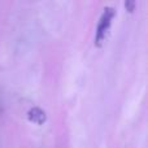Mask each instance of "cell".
I'll list each match as a JSON object with an SVG mask.
<instances>
[{"label":"cell","instance_id":"6da1fadb","mask_svg":"<svg viewBox=\"0 0 148 148\" xmlns=\"http://www.w3.org/2000/svg\"><path fill=\"white\" fill-rule=\"evenodd\" d=\"M116 16V10L113 7H107L103 10V14L100 16L99 23H97V29H96V35H95V46L96 47H101V44L104 43L107 33L109 30L112 21Z\"/></svg>","mask_w":148,"mask_h":148},{"label":"cell","instance_id":"7a4b0ae2","mask_svg":"<svg viewBox=\"0 0 148 148\" xmlns=\"http://www.w3.org/2000/svg\"><path fill=\"white\" fill-rule=\"evenodd\" d=\"M27 120L33 123H36V125H43L47 120V114L39 107H33L27 112Z\"/></svg>","mask_w":148,"mask_h":148},{"label":"cell","instance_id":"3957f363","mask_svg":"<svg viewBox=\"0 0 148 148\" xmlns=\"http://www.w3.org/2000/svg\"><path fill=\"white\" fill-rule=\"evenodd\" d=\"M135 5H136V3L134 1V0H126L125 1V8L129 10V12H134Z\"/></svg>","mask_w":148,"mask_h":148}]
</instances>
